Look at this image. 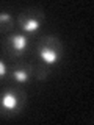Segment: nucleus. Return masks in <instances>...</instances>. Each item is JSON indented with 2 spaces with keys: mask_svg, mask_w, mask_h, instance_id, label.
I'll use <instances>...</instances> for the list:
<instances>
[{
  "mask_svg": "<svg viewBox=\"0 0 94 125\" xmlns=\"http://www.w3.org/2000/svg\"><path fill=\"white\" fill-rule=\"evenodd\" d=\"M27 103V94L22 88L13 86L6 88L0 94V116L2 117H14L21 114Z\"/></svg>",
  "mask_w": 94,
  "mask_h": 125,
  "instance_id": "nucleus-2",
  "label": "nucleus"
},
{
  "mask_svg": "<svg viewBox=\"0 0 94 125\" xmlns=\"http://www.w3.org/2000/svg\"><path fill=\"white\" fill-rule=\"evenodd\" d=\"M28 47H30V39L27 34L21 33V31H13V33L6 34L5 41L2 44L3 53L13 62L22 61L27 50H28Z\"/></svg>",
  "mask_w": 94,
  "mask_h": 125,
  "instance_id": "nucleus-4",
  "label": "nucleus"
},
{
  "mask_svg": "<svg viewBox=\"0 0 94 125\" xmlns=\"http://www.w3.org/2000/svg\"><path fill=\"white\" fill-rule=\"evenodd\" d=\"M16 28V19L10 11L3 10L0 11V33L2 34H10Z\"/></svg>",
  "mask_w": 94,
  "mask_h": 125,
  "instance_id": "nucleus-6",
  "label": "nucleus"
},
{
  "mask_svg": "<svg viewBox=\"0 0 94 125\" xmlns=\"http://www.w3.org/2000/svg\"><path fill=\"white\" fill-rule=\"evenodd\" d=\"M8 77V67H6V62L0 58V81L5 80V78Z\"/></svg>",
  "mask_w": 94,
  "mask_h": 125,
  "instance_id": "nucleus-7",
  "label": "nucleus"
},
{
  "mask_svg": "<svg viewBox=\"0 0 94 125\" xmlns=\"http://www.w3.org/2000/svg\"><path fill=\"white\" fill-rule=\"evenodd\" d=\"M44 19H46V13L42 8L28 6V8H24L19 13L17 19H16V25L19 27L21 33L30 36V34H35L42 27Z\"/></svg>",
  "mask_w": 94,
  "mask_h": 125,
  "instance_id": "nucleus-3",
  "label": "nucleus"
},
{
  "mask_svg": "<svg viewBox=\"0 0 94 125\" xmlns=\"http://www.w3.org/2000/svg\"><path fill=\"white\" fill-rule=\"evenodd\" d=\"M64 55L61 39L57 34H46L39 38L36 47H35V56L38 58V64H33V78L38 81L47 80L50 75V69L60 62Z\"/></svg>",
  "mask_w": 94,
  "mask_h": 125,
  "instance_id": "nucleus-1",
  "label": "nucleus"
},
{
  "mask_svg": "<svg viewBox=\"0 0 94 125\" xmlns=\"http://www.w3.org/2000/svg\"><path fill=\"white\" fill-rule=\"evenodd\" d=\"M13 69L10 72L11 80L16 83V86L25 84L33 78V64H25V62L19 61V62H13Z\"/></svg>",
  "mask_w": 94,
  "mask_h": 125,
  "instance_id": "nucleus-5",
  "label": "nucleus"
}]
</instances>
